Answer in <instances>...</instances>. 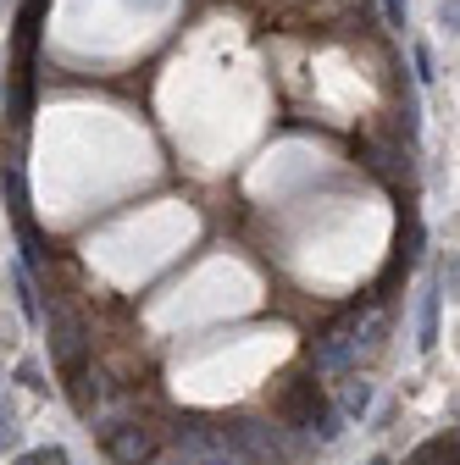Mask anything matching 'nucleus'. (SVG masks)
I'll use <instances>...</instances> for the list:
<instances>
[{
	"label": "nucleus",
	"mask_w": 460,
	"mask_h": 465,
	"mask_svg": "<svg viewBox=\"0 0 460 465\" xmlns=\"http://www.w3.org/2000/svg\"><path fill=\"white\" fill-rule=\"evenodd\" d=\"M272 416L283 427L316 438V443H338L344 438V416L333 411V399L322 393V377H289L277 388V399H272Z\"/></svg>",
	"instance_id": "nucleus-1"
},
{
	"label": "nucleus",
	"mask_w": 460,
	"mask_h": 465,
	"mask_svg": "<svg viewBox=\"0 0 460 465\" xmlns=\"http://www.w3.org/2000/svg\"><path fill=\"white\" fill-rule=\"evenodd\" d=\"M6 438H12V416H0V449H6Z\"/></svg>",
	"instance_id": "nucleus-16"
},
{
	"label": "nucleus",
	"mask_w": 460,
	"mask_h": 465,
	"mask_svg": "<svg viewBox=\"0 0 460 465\" xmlns=\"http://www.w3.org/2000/svg\"><path fill=\"white\" fill-rule=\"evenodd\" d=\"M0 189H6L12 200V216L28 222V183H23V150H12L6 161H0Z\"/></svg>",
	"instance_id": "nucleus-8"
},
{
	"label": "nucleus",
	"mask_w": 460,
	"mask_h": 465,
	"mask_svg": "<svg viewBox=\"0 0 460 465\" xmlns=\"http://www.w3.org/2000/svg\"><path fill=\"white\" fill-rule=\"evenodd\" d=\"M17 382H23V388H34V393H45V388H50V382L39 377V366H34V361H23V366H17Z\"/></svg>",
	"instance_id": "nucleus-13"
},
{
	"label": "nucleus",
	"mask_w": 460,
	"mask_h": 465,
	"mask_svg": "<svg viewBox=\"0 0 460 465\" xmlns=\"http://www.w3.org/2000/svg\"><path fill=\"white\" fill-rule=\"evenodd\" d=\"M383 12H388L394 28H405V0H383Z\"/></svg>",
	"instance_id": "nucleus-14"
},
{
	"label": "nucleus",
	"mask_w": 460,
	"mask_h": 465,
	"mask_svg": "<svg viewBox=\"0 0 460 465\" xmlns=\"http://www.w3.org/2000/svg\"><path fill=\"white\" fill-rule=\"evenodd\" d=\"M12 288H17V305H23V316H39V294H34V277H28V266H17V272H12Z\"/></svg>",
	"instance_id": "nucleus-12"
},
{
	"label": "nucleus",
	"mask_w": 460,
	"mask_h": 465,
	"mask_svg": "<svg viewBox=\"0 0 460 465\" xmlns=\"http://www.w3.org/2000/svg\"><path fill=\"white\" fill-rule=\"evenodd\" d=\"M45 327H50V361H55V371L67 377L73 404H78V393H84V355H89V327H84V316L67 300H50L45 305Z\"/></svg>",
	"instance_id": "nucleus-2"
},
{
	"label": "nucleus",
	"mask_w": 460,
	"mask_h": 465,
	"mask_svg": "<svg viewBox=\"0 0 460 465\" xmlns=\"http://www.w3.org/2000/svg\"><path fill=\"white\" fill-rule=\"evenodd\" d=\"M17 465H73V454H67L62 443H45V449H28V454H17Z\"/></svg>",
	"instance_id": "nucleus-11"
},
{
	"label": "nucleus",
	"mask_w": 460,
	"mask_h": 465,
	"mask_svg": "<svg viewBox=\"0 0 460 465\" xmlns=\"http://www.w3.org/2000/svg\"><path fill=\"white\" fill-rule=\"evenodd\" d=\"M17 239H23V266H39L50 261V244H45V232L34 222H17Z\"/></svg>",
	"instance_id": "nucleus-10"
},
{
	"label": "nucleus",
	"mask_w": 460,
	"mask_h": 465,
	"mask_svg": "<svg viewBox=\"0 0 460 465\" xmlns=\"http://www.w3.org/2000/svg\"><path fill=\"white\" fill-rule=\"evenodd\" d=\"M333 382H338L333 411H338L344 421H361V416L372 411V382H366V371H338Z\"/></svg>",
	"instance_id": "nucleus-6"
},
{
	"label": "nucleus",
	"mask_w": 460,
	"mask_h": 465,
	"mask_svg": "<svg viewBox=\"0 0 460 465\" xmlns=\"http://www.w3.org/2000/svg\"><path fill=\"white\" fill-rule=\"evenodd\" d=\"M405 465H455V432H438V438H427Z\"/></svg>",
	"instance_id": "nucleus-9"
},
{
	"label": "nucleus",
	"mask_w": 460,
	"mask_h": 465,
	"mask_svg": "<svg viewBox=\"0 0 460 465\" xmlns=\"http://www.w3.org/2000/svg\"><path fill=\"white\" fill-rule=\"evenodd\" d=\"M100 449L117 460V465H150L161 454L155 432L139 427V421H111V427H100Z\"/></svg>",
	"instance_id": "nucleus-4"
},
{
	"label": "nucleus",
	"mask_w": 460,
	"mask_h": 465,
	"mask_svg": "<svg viewBox=\"0 0 460 465\" xmlns=\"http://www.w3.org/2000/svg\"><path fill=\"white\" fill-rule=\"evenodd\" d=\"M0 6H6V0H0Z\"/></svg>",
	"instance_id": "nucleus-19"
},
{
	"label": "nucleus",
	"mask_w": 460,
	"mask_h": 465,
	"mask_svg": "<svg viewBox=\"0 0 460 465\" xmlns=\"http://www.w3.org/2000/svg\"><path fill=\"white\" fill-rule=\"evenodd\" d=\"M361 161L377 172L383 183H399V178L411 172V155L399 150V144H383V139H361Z\"/></svg>",
	"instance_id": "nucleus-7"
},
{
	"label": "nucleus",
	"mask_w": 460,
	"mask_h": 465,
	"mask_svg": "<svg viewBox=\"0 0 460 465\" xmlns=\"http://www.w3.org/2000/svg\"><path fill=\"white\" fill-rule=\"evenodd\" d=\"M366 311H372V300H355L333 327L316 332V343H311V366H316V377L333 382L338 371H361V361H355V338H361V316H366Z\"/></svg>",
	"instance_id": "nucleus-3"
},
{
	"label": "nucleus",
	"mask_w": 460,
	"mask_h": 465,
	"mask_svg": "<svg viewBox=\"0 0 460 465\" xmlns=\"http://www.w3.org/2000/svg\"><path fill=\"white\" fill-rule=\"evenodd\" d=\"M416 78H422V84L433 78V55H427V45H416Z\"/></svg>",
	"instance_id": "nucleus-15"
},
{
	"label": "nucleus",
	"mask_w": 460,
	"mask_h": 465,
	"mask_svg": "<svg viewBox=\"0 0 460 465\" xmlns=\"http://www.w3.org/2000/svg\"><path fill=\"white\" fill-rule=\"evenodd\" d=\"M372 465H388V454H377V460H372Z\"/></svg>",
	"instance_id": "nucleus-18"
},
{
	"label": "nucleus",
	"mask_w": 460,
	"mask_h": 465,
	"mask_svg": "<svg viewBox=\"0 0 460 465\" xmlns=\"http://www.w3.org/2000/svg\"><path fill=\"white\" fill-rule=\"evenodd\" d=\"M150 465H184V460H178V454H172V460H150Z\"/></svg>",
	"instance_id": "nucleus-17"
},
{
	"label": "nucleus",
	"mask_w": 460,
	"mask_h": 465,
	"mask_svg": "<svg viewBox=\"0 0 460 465\" xmlns=\"http://www.w3.org/2000/svg\"><path fill=\"white\" fill-rule=\"evenodd\" d=\"M444 282L455 288V261H449V272L438 266V272L427 277V288H422V338H416V349H433V343H438V311H444Z\"/></svg>",
	"instance_id": "nucleus-5"
}]
</instances>
